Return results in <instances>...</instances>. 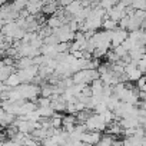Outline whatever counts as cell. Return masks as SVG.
Instances as JSON below:
<instances>
[{
  "label": "cell",
  "mask_w": 146,
  "mask_h": 146,
  "mask_svg": "<svg viewBox=\"0 0 146 146\" xmlns=\"http://www.w3.org/2000/svg\"><path fill=\"white\" fill-rule=\"evenodd\" d=\"M75 85H88L92 83L96 79H100V73L96 69H86V70H79L72 76Z\"/></svg>",
  "instance_id": "1"
},
{
  "label": "cell",
  "mask_w": 146,
  "mask_h": 146,
  "mask_svg": "<svg viewBox=\"0 0 146 146\" xmlns=\"http://www.w3.org/2000/svg\"><path fill=\"white\" fill-rule=\"evenodd\" d=\"M19 25L16 23V20L15 22H9V23H6L5 26H2V36H7V37H12V39H15L16 37V35H17V32H19Z\"/></svg>",
  "instance_id": "6"
},
{
  "label": "cell",
  "mask_w": 146,
  "mask_h": 146,
  "mask_svg": "<svg viewBox=\"0 0 146 146\" xmlns=\"http://www.w3.org/2000/svg\"><path fill=\"white\" fill-rule=\"evenodd\" d=\"M36 103H37V108L52 106V99H50V98H43V96H40V98L36 100Z\"/></svg>",
  "instance_id": "25"
},
{
  "label": "cell",
  "mask_w": 146,
  "mask_h": 146,
  "mask_svg": "<svg viewBox=\"0 0 146 146\" xmlns=\"http://www.w3.org/2000/svg\"><path fill=\"white\" fill-rule=\"evenodd\" d=\"M82 146H95V145H89V143H83Z\"/></svg>",
  "instance_id": "41"
},
{
  "label": "cell",
  "mask_w": 146,
  "mask_h": 146,
  "mask_svg": "<svg viewBox=\"0 0 146 146\" xmlns=\"http://www.w3.org/2000/svg\"><path fill=\"white\" fill-rule=\"evenodd\" d=\"M139 90H142V92H146V83L143 85V86H140V88H137Z\"/></svg>",
  "instance_id": "40"
},
{
  "label": "cell",
  "mask_w": 146,
  "mask_h": 146,
  "mask_svg": "<svg viewBox=\"0 0 146 146\" xmlns=\"http://www.w3.org/2000/svg\"><path fill=\"white\" fill-rule=\"evenodd\" d=\"M122 132H123V127L120 126L119 122H112V123L108 126V133H109V135L117 136V135H122Z\"/></svg>",
  "instance_id": "15"
},
{
  "label": "cell",
  "mask_w": 146,
  "mask_h": 146,
  "mask_svg": "<svg viewBox=\"0 0 146 146\" xmlns=\"http://www.w3.org/2000/svg\"><path fill=\"white\" fill-rule=\"evenodd\" d=\"M137 67H139L143 73H146V57H143V59L137 60Z\"/></svg>",
  "instance_id": "36"
},
{
  "label": "cell",
  "mask_w": 146,
  "mask_h": 146,
  "mask_svg": "<svg viewBox=\"0 0 146 146\" xmlns=\"http://www.w3.org/2000/svg\"><path fill=\"white\" fill-rule=\"evenodd\" d=\"M17 89L20 90L22 96L26 100H32V102H36L42 95V88L36 83H22L20 86H17Z\"/></svg>",
  "instance_id": "2"
},
{
  "label": "cell",
  "mask_w": 146,
  "mask_h": 146,
  "mask_svg": "<svg viewBox=\"0 0 146 146\" xmlns=\"http://www.w3.org/2000/svg\"><path fill=\"white\" fill-rule=\"evenodd\" d=\"M82 145H83L82 140H73V139H69L63 146H82Z\"/></svg>",
  "instance_id": "35"
},
{
  "label": "cell",
  "mask_w": 146,
  "mask_h": 146,
  "mask_svg": "<svg viewBox=\"0 0 146 146\" xmlns=\"http://www.w3.org/2000/svg\"><path fill=\"white\" fill-rule=\"evenodd\" d=\"M112 146H123V140H115Z\"/></svg>",
  "instance_id": "39"
},
{
  "label": "cell",
  "mask_w": 146,
  "mask_h": 146,
  "mask_svg": "<svg viewBox=\"0 0 146 146\" xmlns=\"http://www.w3.org/2000/svg\"><path fill=\"white\" fill-rule=\"evenodd\" d=\"M108 52H109V50H106V49L96 47L95 52H93V59H102V57H105V56L108 54Z\"/></svg>",
  "instance_id": "27"
},
{
  "label": "cell",
  "mask_w": 146,
  "mask_h": 146,
  "mask_svg": "<svg viewBox=\"0 0 146 146\" xmlns=\"http://www.w3.org/2000/svg\"><path fill=\"white\" fill-rule=\"evenodd\" d=\"M108 109H109V108H108V105H106L105 102H102V103H99V105H96L93 110H95V113H99V115H103V113H105V112H106Z\"/></svg>",
  "instance_id": "30"
},
{
  "label": "cell",
  "mask_w": 146,
  "mask_h": 146,
  "mask_svg": "<svg viewBox=\"0 0 146 146\" xmlns=\"http://www.w3.org/2000/svg\"><path fill=\"white\" fill-rule=\"evenodd\" d=\"M113 50H115V53H116V54H117V56H119L120 59H122L123 56H126V54H129V52H127V50L125 49V46H123V44H120V46H117V47H115Z\"/></svg>",
  "instance_id": "31"
},
{
  "label": "cell",
  "mask_w": 146,
  "mask_h": 146,
  "mask_svg": "<svg viewBox=\"0 0 146 146\" xmlns=\"http://www.w3.org/2000/svg\"><path fill=\"white\" fill-rule=\"evenodd\" d=\"M82 142L83 143H89V145H93V137H92V132L88 130L82 135Z\"/></svg>",
  "instance_id": "32"
},
{
  "label": "cell",
  "mask_w": 146,
  "mask_h": 146,
  "mask_svg": "<svg viewBox=\"0 0 146 146\" xmlns=\"http://www.w3.org/2000/svg\"><path fill=\"white\" fill-rule=\"evenodd\" d=\"M52 108L59 113V112H63V110H66V108H67V103L63 100V98L62 96H59L57 99H54V100H52Z\"/></svg>",
  "instance_id": "12"
},
{
  "label": "cell",
  "mask_w": 146,
  "mask_h": 146,
  "mask_svg": "<svg viewBox=\"0 0 146 146\" xmlns=\"http://www.w3.org/2000/svg\"><path fill=\"white\" fill-rule=\"evenodd\" d=\"M17 75L22 79V83H33L36 76L39 75V66L33 64L27 69H17Z\"/></svg>",
  "instance_id": "4"
},
{
  "label": "cell",
  "mask_w": 146,
  "mask_h": 146,
  "mask_svg": "<svg viewBox=\"0 0 146 146\" xmlns=\"http://www.w3.org/2000/svg\"><path fill=\"white\" fill-rule=\"evenodd\" d=\"M119 26V23L117 22H115V20H112L108 15L105 16V19H103V30H115L116 27Z\"/></svg>",
  "instance_id": "18"
},
{
  "label": "cell",
  "mask_w": 146,
  "mask_h": 146,
  "mask_svg": "<svg viewBox=\"0 0 146 146\" xmlns=\"http://www.w3.org/2000/svg\"><path fill=\"white\" fill-rule=\"evenodd\" d=\"M42 146H62V145H59L53 137H46L44 140H42Z\"/></svg>",
  "instance_id": "34"
},
{
  "label": "cell",
  "mask_w": 146,
  "mask_h": 146,
  "mask_svg": "<svg viewBox=\"0 0 146 146\" xmlns=\"http://www.w3.org/2000/svg\"><path fill=\"white\" fill-rule=\"evenodd\" d=\"M46 25L49 26V27H52L53 30H56V29H59V27H62L63 26V22H62V19L60 17H57V16H50L47 20H46Z\"/></svg>",
  "instance_id": "14"
},
{
  "label": "cell",
  "mask_w": 146,
  "mask_h": 146,
  "mask_svg": "<svg viewBox=\"0 0 146 146\" xmlns=\"http://www.w3.org/2000/svg\"><path fill=\"white\" fill-rule=\"evenodd\" d=\"M129 20H130V16H127V15L123 16V17L120 19V22H119V27L127 30V27H129Z\"/></svg>",
  "instance_id": "33"
},
{
  "label": "cell",
  "mask_w": 146,
  "mask_h": 146,
  "mask_svg": "<svg viewBox=\"0 0 146 146\" xmlns=\"http://www.w3.org/2000/svg\"><path fill=\"white\" fill-rule=\"evenodd\" d=\"M143 129H145V136H146V125L143 126Z\"/></svg>",
  "instance_id": "42"
},
{
  "label": "cell",
  "mask_w": 146,
  "mask_h": 146,
  "mask_svg": "<svg viewBox=\"0 0 146 146\" xmlns=\"http://www.w3.org/2000/svg\"><path fill=\"white\" fill-rule=\"evenodd\" d=\"M44 40V44H50V46H56V44H59L60 43V39H59V36L57 35H50V36H47V37H44L43 39Z\"/></svg>",
  "instance_id": "23"
},
{
  "label": "cell",
  "mask_w": 146,
  "mask_h": 146,
  "mask_svg": "<svg viewBox=\"0 0 146 146\" xmlns=\"http://www.w3.org/2000/svg\"><path fill=\"white\" fill-rule=\"evenodd\" d=\"M99 6L108 12V10H110L115 6V3L112 2V0H99Z\"/></svg>",
  "instance_id": "29"
},
{
  "label": "cell",
  "mask_w": 146,
  "mask_h": 146,
  "mask_svg": "<svg viewBox=\"0 0 146 146\" xmlns=\"http://www.w3.org/2000/svg\"><path fill=\"white\" fill-rule=\"evenodd\" d=\"M16 66H6V64H0V80L6 82L9 79V76L12 73H16L17 70H15Z\"/></svg>",
  "instance_id": "9"
},
{
  "label": "cell",
  "mask_w": 146,
  "mask_h": 146,
  "mask_svg": "<svg viewBox=\"0 0 146 146\" xmlns=\"http://www.w3.org/2000/svg\"><path fill=\"white\" fill-rule=\"evenodd\" d=\"M127 37H129V32L117 26L115 30H112V47L115 49V47L120 46Z\"/></svg>",
  "instance_id": "5"
},
{
  "label": "cell",
  "mask_w": 146,
  "mask_h": 146,
  "mask_svg": "<svg viewBox=\"0 0 146 146\" xmlns=\"http://www.w3.org/2000/svg\"><path fill=\"white\" fill-rule=\"evenodd\" d=\"M33 66V59L32 57H20L16 60V67L17 69H27Z\"/></svg>",
  "instance_id": "16"
},
{
  "label": "cell",
  "mask_w": 146,
  "mask_h": 146,
  "mask_svg": "<svg viewBox=\"0 0 146 146\" xmlns=\"http://www.w3.org/2000/svg\"><path fill=\"white\" fill-rule=\"evenodd\" d=\"M13 7H15V10H17L19 13L22 12V10H25L26 7H27V5H29V0H13Z\"/></svg>",
  "instance_id": "21"
},
{
  "label": "cell",
  "mask_w": 146,
  "mask_h": 146,
  "mask_svg": "<svg viewBox=\"0 0 146 146\" xmlns=\"http://www.w3.org/2000/svg\"><path fill=\"white\" fill-rule=\"evenodd\" d=\"M5 83L9 85L12 89H15V88H17V86L22 85V79H20V76L17 75V72H16V73H12V75L9 76V79H7Z\"/></svg>",
  "instance_id": "13"
},
{
  "label": "cell",
  "mask_w": 146,
  "mask_h": 146,
  "mask_svg": "<svg viewBox=\"0 0 146 146\" xmlns=\"http://www.w3.org/2000/svg\"><path fill=\"white\" fill-rule=\"evenodd\" d=\"M37 109V103L36 102H32V100H26L22 106V116H26L32 112H35Z\"/></svg>",
  "instance_id": "11"
},
{
  "label": "cell",
  "mask_w": 146,
  "mask_h": 146,
  "mask_svg": "<svg viewBox=\"0 0 146 146\" xmlns=\"http://www.w3.org/2000/svg\"><path fill=\"white\" fill-rule=\"evenodd\" d=\"M37 112L40 113L42 117H53L56 115V110L52 106H46V108H37Z\"/></svg>",
  "instance_id": "19"
},
{
  "label": "cell",
  "mask_w": 146,
  "mask_h": 146,
  "mask_svg": "<svg viewBox=\"0 0 146 146\" xmlns=\"http://www.w3.org/2000/svg\"><path fill=\"white\" fill-rule=\"evenodd\" d=\"M132 7L135 10H146V0H133Z\"/></svg>",
  "instance_id": "26"
},
{
  "label": "cell",
  "mask_w": 146,
  "mask_h": 146,
  "mask_svg": "<svg viewBox=\"0 0 146 146\" xmlns=\"http://www.w3.org/2000/svg\"><path fill=\"white\" fill-rule=\"evenodd\" d=\"M50 120H52V126H53L54 129H60V127H63V116H60L59 113L54 115L53 117H50Z\"/></svg>",
  "instance_id": "22"
},
{
  "label": "cell",
  "mask_w": 146,
  "mask_h": 146,
  "mask_svg": "<svg viewBox=\"0 0 146 146\" xmlns=\"http://www.w3.org/2000/svg\"><path fill=\"white\" fill-rule=\"evenodd\" d=\"M98 2H99V0H98Z\"/></svg>",
  "instance_id": "43"
},
{
  "label": "cell",
  "mask_w": 146,
  "mask_h": 146,
  "mask_svg": "<svg viewBox=\"0 0 146 146\" xmlns=\"http://www.w3.org/2000/svg\"><path fill=\"white\" fill-rule=\"evenodd\" d=\"M115 140H116L115 136L108 133V135H103V136H102V139H100V142H99L98 145H99V146H112Z\"/></svg>",
  "instance_id": "20"
},
{
  "label": "cell",
  "mask_w": 146,
  "mask_h": 146,
  "mask_svg": "<svg viewBox=\"0 0 146 146\" xmlns=\"http://www.w3.org/2000/svg\"><path fill=\"white\" fill-rule=\"evenodd\" d=\"M106 59H108V63H116L120 60V57L115 53V50H109L108 54H106Z\"/></svg>",
  "instance_id": "28"
},
{
  "label": "cell",
  "mask_w": 146,
  "mask_h": 146,
  "mask_svg": "<svg viewBox=\"0 0 146 146\" xmlns=\"http://www.w3.org/2000/svg\"><path fill=\"white\" fill-rule=\"evenodd\" d=\"M16 119H17L16 115H13V113H10V112H6V110H3V109H2V112H0V123H2L3 127L12 126Z\"/></svg>",
  "instance_id": "7"
},
{
  "label": "cell",
  "mask_w": 146,
  "mask_h": 146,
  "mask_svg": "<svg viewBox=\"0 0 146 146\" xmlns=\"http://www.w3.org/2000/svg\"><path fill=\"white\" fill-rule=\"evenodd\" d=\"M83 9V3H82V0H75L73 3H70L69 6H66L64 7V10H66V13L69 15V16H72V17H75L80 10Z\"/></svg>",
  "instance_id": "8"
},
{
  "label": "cell",
  "mask_w": 146,
  "mask_h": 146,
  "mask_svg": "<svg viewBox=\"0 0 146 146\" xmlns=\"http://www.w3.org/2000/svg\"><path fill=\"white\" fill-rule=\"evenodd\" d=\"M137 117H146V109L139 108L137 109Z\"/></svg>",
  "instance_id": "37"
},
{
  "label": "cell",
  "mask_w": 146,
  "mask_h": 146,
  "mask_svg": "<svg viewBox=\"0 0 146 146\" xmlns=\"http://www.w3.org/2000/svg\"><path fill=\"white\" fill-rule=\"evenodd\" d=\"M30 135H32V136H33L36 140H39V142L44 140L46 137H50V132H49V129H44V127L36 129V130H33Z\"/></svg>",
  "instance_id": "10"
},
{
  "label": "cell",
  "mask_w": 146,
  "mask_h": 146,
  "mask_svg": "<svg viewBox=\"0 0 146 146\" xmlns=\"http://www.w3.org/2000/svg\"><path fill=\"white\" fill-rule=\"evenodd\" d=\"M69 125H78V116H75V115L63 116V127L69 126Z\"/></svg>",
  "instance_id": "24"
},
{
  "label": "cell",
  "mask_w": 146,
  "mask_h": 146,
  "mask_svg": "<svg viewBox=\"0 0 146 146\" xmlns=\"http://www.w3.org/2000/svg\"><path fill=\"white\" fill-rule=\"evenodd\" d=\"M123 146H143L142 145V137L137 136H129L123 139Z\"/></svg>",
  "instance_id": "17"
},
{
  "label": "cell",
  "mask_w": 146,
  "mask_h": 146,
  "mask_svg": "<svg viewBox=\"0 0 146 146\" xmlns=\"http://www.w3.org/2000/svg\"><path fill=\"white\" fill-rule=\"evenodd\" d=\"M122 3H123L126 7H129V6H132V5H133V0H122Z\"/></svg>",
  "instance_id": "38"
},
{
  "label": "cell",
  "mask_w": 146,
  "mask_h": 146,
  "mask_svg": "<svg viewBox=\"0 0 146 146\" xmlns=\"http://www.w3.org/2000/svg\"><path fill=\"white\" fill-rule=\"evenodd\" d=\"M88 130H92V132H102L105 129H108V123L105 120V117L99 113H93L90 115V117L85 122Z\"/></svg>",
  "instance_id": "3"
}]
</instances>
